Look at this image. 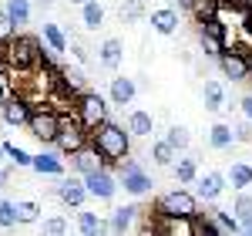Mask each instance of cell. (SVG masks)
<instances>
[{"label": "cell", "mask_w": 252, "mask_h": 236, "mask_svg": "<svg viewBox=\"0 0 252 236\" xmlns=\"http://www.w3.org/2000/svg\"><path fill=\"white\" fill-rule=\"evenodd\" d=\"M198 213V199L189 189H168L155 199V216L158 219H189Z\"/></svg>", "instance_id": "3"}, {"label": "cell", "mask_w": 252, "mask_h": 236, "mask_svg": "<svg viewBox=\"0 0 252 236\" xmlns=\"http://www.w3.org/2000/svg\"><path fill=\"white\" fill-rule=\"evenodd\" d=\"M212 219H215V230H219V236L239 233V219H235V216H229L225 209H212Z\"/></svg>", "instance_id": "32"}, {"label": "cell", "mask_w": 252, "mask_h": 236, "mask_svg": "<svg viewBox=\"0 0 252 236\" xmlns=\"http://www.w3.org/2000/svg\"><path fill=\"white\" fill-rule=\"evenodd\" d=\"M10 179H14V169H0V186H10Z\"/></svg>", "instance_id": "44"}, {"label": "cell", "mask_w": 252, "mask_h": 236, "mask_svg": "<svg viewBox=\"0 0 252 236\" xmlns=\"http://www.w3.org/2000/svg\"><path fill=\"white\" fill-rule=\"evenodd\" d=\"M78 230H81V233H88V236H94V233H104L108 223L97 216V213H78Z\"/></svg>", "instance_id": "29"}, {"label": "cell", "mask_w": 252, "mask_h": 236, "mask_svg": "<svg viewBox=\"0 0 252 236\" xmlns=\"http://www.w3.org/2000/svg\"><path fill=\"white\" fill-rule=\"evenodd\" d=\"M249 81H252V68H249Z\"/></svg>", "instance_id": "50"}, {"label": "cell", "mask_w": 252, "mask_h": 236, "mask_svg": "<svg viewBox=\"0 0 252 236\" xmlns=\"http://www.w3.org/2000/svg\"><path fill=\"white\" fill-rule=\"evenodd\" d=\"M121 58H125V44H121L118 38L101 40V47H97V61H101L108 71H115L118 64H121Z\"/></svg>", "instance_id": "16"}, {"label": "cell", "mask_w": 252, "mask_h": 236, "mask_svg": "<svg viewBox=\"0 0 252 236\" xmlns=\"http://www.w3.org/2000/svg\"><path fill=\"white\" fill-rule=\"evenodd\" d=\"M232 213H235V219H239V223L252 216V196L246 193V189H239V199H235V209H232Z\"/></svg>", "instance_id": "37"}, {"label": "cell", "mask_w": 252, "mask_h": 236, "mask_svg": "<svg viewBox=\"0 0 252 236\" xmlns=\"http://www.w3.org/2000/svg\"><path fill=\"white\" fill-rule=\"evenodd\" d=\"M108 108H111V105L101 98L97 91H88V88H84L78 98H74V115L81 118V125H84L88 132H91V128H97V125L108 118Z\"/></svg>", "instance_id": "6"}, {"label": "cell", "mask_w": 252, "mask_h": 236, "mask_svg": "<svg viewBox=\"0 0 252 236\" xmlns=\"http://www.w3.org/2000/svg\"><path fill=\"white\" fill-rule=\"evenodd\" d=\"M44 51H47V44L34 34H14V38L3 44V54H7V68L10 71H34L44 64Z\"/></svg>", "instance_id": "2"}, {"label": "cell", "mask_w": 252, "mask_h": 236, "mask_svg": "<svg viewBox=\"0 0 252 236\" xmlns=\"http://www.w3.org/2000/svg\"><path fill=\"white\" fill-rule=\"evenodd\" d=\"M165 142L172 145L175 152H185V149H189V142H192V135H189V128H185V125H172V128L165 132Z\"/></svg>", "instance_id": "30"}, {"label": "cell", "mask_w": 252, "mask_h": 236, "mask_svg": "<svg viewBox=\"0 0 252 236\" xmlns=\"http://www.w3.org/2000/svg\"><path fill=\"white\" fill-rule=\"evenodd\" d=\"M81 24H84V31L104 27V7H101L97 0H84V3H81Z\"/></svg>", "instance_id": "20"}, {"label": "cell", "mask_w": 252, "mask_h": 236, "mask_svg": "<svg viewBox=\"0 0 252 236\" xmlns=\"http://www.w3.org/2000/svg\"><path fill=\"white\" fill-rule=\"evenodd\" d=\"M145 17V0H125L121 3V20H128V24H135V20Z\"/></svg>", "instance_id": "34"}, {"label": "cell", "mask_w": 252, "mask_h": 236, "mask_svg": "<svg viewBox=\"0 0 252 236\" xmlns=\"http://www.w3.org/2000/svg\"><path fill=\"white\" fill-rule=\"evenodd\" d=\"M67 3H78V7H81V3H84V0H67Z\"/></svg>", "instance_id": "48"}, {"label": "cell", "mask_w": 252, "mask_h": 236, "mask_svg": "<svg viewBox=\"0 0 252 236\" xmlns=\"http://www.w3.org/2000/svg\"><path fill=\"white\" fill-rule=\"evenodd\" d=\"M152 27H155L158 34H175V31H178V10H175V7L152 10Z\"/></svg>", "instance_id": "19"}, {"label": "cell", "mask_w": 252, "mask_h": 236, "mask_svg": "<svg viewBox=\"0 0 252 236\" xmlns=\"http://www.w3.org/2000/svg\"><path fill=\"white\" fill-rule=\"evenodd\" d=\"M3 14H7L10 24L20 31L24 24H31V0H7V3H3Z\"/></svg>", "instance_id": "21"}, {"label": "cell", "mask_w": 252, "mask_h": 236, "mask_svg": "<svg viewBox=\"0 0 252 236\" xmlns=\"http://www.w3.org/2000/svg\"><path fill=\"white\" fill-rule=\"evenodd\" d=\"M14 209H17V223H37L40 219V206L34 199H20V202H14Z\"/></svg>", "instance_id": "31"}, {"label": "cell", "mask_w": 252, "mask_h": 236, "mask_svg": "<svg viewBox=\"0 0 252 236\" xmlns=\"http://www.w3.org/2000/svg\"><path fill=\"white\" fill-rule=\"evenodd\" d=\"M44 44H47L54 54H64V51H67V38H64V31H61L58 24H44Z\"/></svg>", "instance_id": "28"}, {"label": "cell", "mask_w": 252, "mask_h": 236, "mask_svg": "<svg viewBox=\"0 0 252 236\" xmlns=\"http://www.w3.org/2000/svg\"><path fill=\"white\" fill-rule=\"evenodd\" d=\"M88 145L101 156V162H104L108 169H115V165H121L125 158L131 156V132H128L125 125L111 121V118H104L97 128H91Z\"/></svg>", "instance_id": "1"}, {"label": "cell", "mask_w": 252, "mask_h": 236, "mask_svg": "<svg viewBox=\"0 0 252 236\" xmlns=\"http://www.w3.org/2000/svg\"><path fill=\"white\" fill-rule=\"evenodd\" d=\"M239 230H242V233H249V236H252V216H249V219H242V223H239Z\"/></svg>", "instance_id": "45"}, {"label": "cell", "mask_w": 252, "mask_h": 236, "mask_svg": "<svg viewBox=\"0 0 252 236\" xmlns=\"http://www.w3.org/2000/svg\"><path fill=\"white\" fill-rule=\"evenodd\" d=\"M58 199L64 202V206H74V209H81L84 202H88V186H84V176H61L58 182Z\"/></svg>", "instance_id": "11"}, {"label": "cell", "mask_w": 252, "mask_h": 236, "mask_svg": "<svg viewBox=\"0 0 252 236\" xmlns=\"http://www.w3.org/2000/svg\"><path fill=\"white\" fill-rule=\"evenodd\" d=\"M17 226V209L10 199H0V230H14Z\"/></svg>", "instance_id": "35"}, {"label": "cell", "mask_w": 252, "mask_h": 236, "mask_svg": "<svg viewBox=\"0 0 252 236\" xmlns=\"http://www.w3.org/2000/svg\"><path fill=\"white\" fill-rule=\"evenodd\" d=\"M175 3H178V10H189L192 7V0H175Z\"/></svg>", "instance_id": "46"}, {"label": "cell", "mask_w": 252, "mask_h": 236, "mask_svg": "<svg viewBox=\"0 0 252 236\" xmlns=\"http://www.w3.org/2000/svg\"><path fill=\"white\" fill-rule=\"evenodd\" d=\"M14 95V75H10V68H0V105Z\"/></svg>", "instance_id": "38"}, {"label": "cell", "mask_w": 252, "mask_h": 236, "mask_svg": "<svg viewBox=\"0 0 252 236\" xmlns=\"http://www.w3.org/2000/svg\"><path fill=\"white\" fill-rule=\"evenodd\" d=\"M175 156H178V152H175V149L168 145V142H165V138L152 145V162H155V165H172Z\"/></svg>", "instance_id": "33"}, {"label": "cell", "mask_w": 252, "mask_h": 236, "mask_svg": "<svg viewBox=\"0 0 252 236\" xmlns=\"http://www.w3.org/2000/svg\"><path fill=\"white\" fill-rule=\"evenodd\" d=\"M192 17L195 24H202V20H209V17H219L222 14V0H192Z\"/></svg>", "instance_id": "24"}, {"label": "cell", "mask_w": 252, "mask_h": 236, "mask_svg": "<svg viewBox=\"0 0 252 236\" xmlns=\"http://www.w3.org/2000/svg\"><path fill=\"white\" fill-rule=\"evenodd\" d=\"M175 179H178V182H182V186H192L195 182V176H198V162H195V158H189V156H175Z\"/></svg>", "instance_id": "23"}, {"label": "cell", "mask_w": 252, "mask_h": 236, "mask_svg": "<svg viewBox=\"0 0 252 236\" xmlns=\"http://www.w3.org/2000/svg\"><path fill=\"white\" fill-rule=\"evenodd\" d=\"M88 138H91V132L81 125V118L74 112H61V125H58V135H54V149L61 156L78 152L81 145H88Z\"/></svg>", "instance_id": "4"}, {"label": "cell", "mask_w": 252, "mask_h": 236, "mask_svg": "<svg viewBox=\"0 0 252 236\" xmlns=\"http://www.w3.org/2000/svg\"><path fill=\"white\" fill-rule=\"evenodd\" d=\"M31 169H34V172H37V176H64V158L58 156V152H44V149H40L37 156L31 158Z\"/></svg>", "instance_id": "14"}, {"label": "cell", "mask_w": 252, "mask_h": 236, "mask_svg": "<svg viewBox=\"0 0 252 236\" xmlns=\"http://www.w3.org/2000/svg\"><path fill=\"white\" fill-rule=\"evenodd\" d=\"M198 40H202V51H205L209 58H219V54L225 51V40L222 38H212V34H202V31H198Z\"/></svg>", "instance_id": "36"}, {"label": "cell", "mask_w": 252, "mask_h": 236, "mask_svg": "<svg viewBox=\"0 0 252 236\" xmlns=\"http://www.w3.org/2000/svg\"><path fill=\"white\" fill-rule=\"evenodd\" d=\"M84 186H88V196L101 199V202L115 199V193H118V179L111 176V169H108V165H101V169L91 172V176H84Z\"/></svg>", "instance_id": "8"}, {"label": "cell", "mask_w": 252, "mask_h": 236, "mask_svg": "<svg viewBox=\"0 0 252 236\" xmlns=\"http://www.w3.org/2000/svg\"><path fill=\"white\" fill-rule=\"evenodd\" d=\"M135 95H138V84H135V78H111V88H108V101L111 105H131L135 101Z\"/></svg>", "instance_id": "15"}, {"label": "cell", "mask_w": 252, "mask_h": 236, "mask_svg": "<svg viewBox=\"0 0 252 236\" xmlns=\"http://www.w3.org/2000/svg\"><path fill=\"white\" fill-rule=\"evenodd\" d=\"M14 34H17V27L10 24V17H7V14H3V7H0V44H7Z\"/></svg>", "instance_id": "39"}, {"label": "cell", "mask_w": 252, "mask_h": 236, "mask_svg": "<svg viewBox=\"0 0 252 236\" xmlns=\"http://www.w3.org/2000/svg\"><path fill=\"white\" fill-rule=\"evenodd\" d=\"M232 125H222V121H219V125H212V128H209V145H212V149H219V152H222V149H232Z\"/></svg>", "instance_id": "26"}, {"label": "cell", "mask_w": 252, "mask_h": 236, "mask_svg": "<svg viewBox=\"0 0 252 236\" xmlns=\"http://www.w3.org/2000/svg\"><path fill=\"white\" fill-rule=\"evenodd\" d=\"M225 182H232V189H249L252 186V165L249 162H232Z\"/></svg>", "instance_id": "25"}, {"label": "cell", "mask_w": 252, "mask_h": 236, "mask_svg": "<svg viewBox=\"0 0 252 236\" xmlns=\"http://www.w3.org/2000/svg\"><path fill=\"white\" fill-rule=\"evenodd\" d=\"M242 115L252 121V95H246V98H242Z\"/></svg>", "instance_id": "43"}, {"label": "cell", "mask_w": 252, "mask_h": 236, "mask_svg": "<svg viewBox=\"0 0 252 236\" xmlns=\"http://www.w3.org/2000/svg\"><path fill=\"white\" fill-rule=\"evenodd\" d=\"M202 101H205L209 112H222V108H225V88H222V81H205Z\"/></svg>", "instance_id": "22"}, {"label": "cell", "mask_w": 252, "mask_h": 236, "mask_svg": "<svg viewBox=\"0 0 252 236\" xmlns=\"http://www.w3.org/2000/svg\"><path fill=\"white\" fill-rule=\"evenodd\" d=\"M219 71L225 75L229 81H249V68H252V58L246 54V51H239V47H225L222 54H219Z\"/></svg>", "instance_id": "7"}, {"label": "cell", "mask_w": 252, "mask_h": 236, "mask_svg": "<svg viewBox=\"0 0 252 236\" xmlns=\"http://www.w3.org/2000/svg\"><path fill=\"white\" fill-rule=\"evenodd\" d=\"M138 216H141L138 206H118V209H111V223H108V230H111V233H128V230L135 226Z\"/></svg>", "instance_id": "17"}, {"label": "cell", "mask_w": 252, "mask_h": 236, "mask_svg": "<svg viewBox=\"0 0 252 236\" xmlns=\"http://www.w3.org/2000/svg\"><path fill=\"white\" fill-rule=\"evenodd\" d=\"M125 128L131 132V138H148L152 132H155V118H152V112L135 108V112L128 115V125H125Z\"/></svg>", "instance_id": "18"}, {"label": "cell", "mask_w": 252, "mask_h": 236, "mask_svg": "<svg viewBox=\"0 0 252 236\" xmlns=\"http://www.w3.org/2000/svg\"><path fill=\"white\" fill-rule=\"evenodd\" d=\"M242 31H246V34L252 38V0H249V7L242 10Z\"/></svg>", "instance_id": "42"}, {"label": "cell", "mask_w": 252, "mask_h": 236, "mask_svg": "<svg viewBox=\"0 0 252 236\" xmlns=\"http://www.w3.org/2000/svg\"><path fill=\"white\" fill-rule=\"evenodd\" d=\"M31 108H34V101L27 98V95H10V98L0 105V118H3V125H10V128H20V125H27V118H31Z\"/></svg>", "instance_id": "10"}, {"label": "cell", "mask_w": 252, "mask_h": 236, "mask_svg": "<svg viewBox=\"0 0 252 236\" xmlns=\"http://www.w3.org/2000/svg\"><path fill=\"white\" fill-rule=\"evenodd\" d=\"M0 68H7V54H3V44H0Z\"/></svg>", "instance_id": "47"}, {"label": "cell", "mask_w": 252, "mask_h": 236, "mask_svg": "<svg viewBox=\"0 0 252 236\" xmlns=\"http://www.w3.org/2000/svg\"><path fill=\"white\" fill-rule=\"evenodd\" d=\"M44 233H67V219H61V216L47 219L44 223Z\"/></svg>", "instance_id": "41"}, {"label": "cell", "mask_w": 252, "mask_h": 236, "mask_svg": "<svg viewBox=\"0 0 252 236\" xmlns=\"http://www.w3.org/2000/svg\"><path fill=\"white\" fill-rule=\"evenodd\" d=\"M64 158H71V172L74 176H91L94 169H101L104 162H101V156H97L91 145H81L78 152H71V156H64Z\"/></svg>", "instance_id": "13"}, {"label": "cell", "mask_w": 252, "mask_h": 236, "mask_svg": "<svg viewBox=\"0 0 252 236\" xmlns=\"http://www.w3.org/2000/svg\"><path fill=\"white\" fill-rule=\"evenodd\" d=\"M222 193H225V176H222V172L195 176V199H198V202H215Z\"/></svg>", "instance_id": "12"}, {"label": "cell", "mask_w": 252, "mask_h": 236, "mask_svg": "<svg viewBox=\"0 0 252 236\" xmlns=\"http://www.w3.org/2000/svg\"><path fill=\"white\" fill-rule=\"evenodd\" d=\"M58 125H61V112H58V108H51V105H44V101H37V105L31 108V118H27L24 128L37 138L40 145H54Z\"/></svg>", "instance_id": "5"}, {"label": "cell", "mask_w": 252, "mask_h": 236, "mask_svg": "<svg viewBox=\"0 0 252 236\" xmlns=\"http://www.w3.org/2000/svg\"><path fill=\"white\" fill-rule=\"evenodd\" d=\"M121 186H125V193H131V196H145V193L152 189V176L138 165L135 158H125V162H121Z\"/></svg>", "instance_id": "9"}, {"label": "cell", "mask_w": 252, "mask_h": 236, "mask_svg": "<svg viewBox=\"0 0 252 236\" xmlns=\"http://www.w3.org/2000/svg\"><path fill=\"white\" fill-rule=\"evenodd\" d=\"M0 152L10 158V165H17V169H31V152L27 149H20V145H14V142H0Z\"/></svg>", "instance_id": "27"}, {"label": "cell", "mask_w": 252, "mask_h": 236, "mask_svg": "<svg viewBox=\"0 0 252 236\" xmlns=\"http://www.w3.org/2000/svg\"><path fill=\"white\" fill-rule=\"evenodd\" d=\"M47 3H51V0H40V7H47Z\"/></svg>", "instance_id": "49"}, {"label": "cell", "mask_w": 252, "mask_h": 236, "mask_svg": "<svg viewBox=\"0 0 252 236\" xmlns=\"http://www.w3.org/2000/svg\"><path fill=\"white\" fill-rule=\"evenodd\" d=\"M232 138H235V142H252V121H249V118L239 121V125L232 128Z\"/></svg>", "instance_id": "40"}]
</instances>
